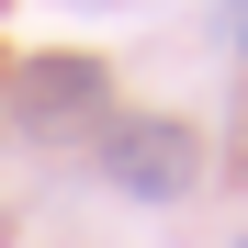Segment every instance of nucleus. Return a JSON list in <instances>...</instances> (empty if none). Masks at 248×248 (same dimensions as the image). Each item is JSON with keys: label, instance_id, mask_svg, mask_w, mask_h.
<instances>
[{"label": "nucleus", "instance_id": "1", "mask_svg": "<svg viewBox=\"0 0 248 248\" xmlns=\"http://www.w3.org/2000/svg\"><path fill=\"white\" fill-rule=\"evenodd\" d=\"M91 147H102V181L136 192V203H181L203 181V136H192L181 113H113Z\"/></svg>", "mask_w": 248, "mask_h": 248}, {"label": "nucleus", "instance_id": "2", "mask_svg": "<svg viewBox=\"0 0 248 248\" xmlns=\"http://www.w3.org/2000/svg\"><path fill=\"white\" fill-rule=\"evenodd\" d=\"M0 102H12L23 136H102L113 124V68L102 57H23Z\"/></svg>", "mask_w": 248, "mask_h": 248}, {"label": "nucleus", "instance_id": "3", "mask_svg": "<svg viewBox=\"0 0 248 248\" xmlns=\"http://www.w3.org/2000/svg\"><path fill=\"white\" fill-rule=\"evenodd\" d=\"M237 34H248V0H237Z\"/></svg>", "mask_w": 248, "mask_h": 248}, {"label": "nucleus", "instance_id": "4", "mask_svg": "<svg viewBox=\"0 0 248 248\" xmlns=\"http://www.w3.org/2000/svg\"><path fill=\"white\" fill-rule=\"evenodd\" d=\"M0 91H12V68H0Z\"/></svg>", "mask_w": 248, "mask_h": 248}, {"label": "nucleus", "instance_id": "5", "mask_svg": "<svg viewBox=\"0 0 248 248\" xmlns=\"http://www.w3.org/2000/svg\"><path fill=\"white\" fill-rule=\"evenodd\" d=\"M237 248H248V237H237Z\"/></svg>", "mask_w": 248, "mask_h": 248}]
</instances>
